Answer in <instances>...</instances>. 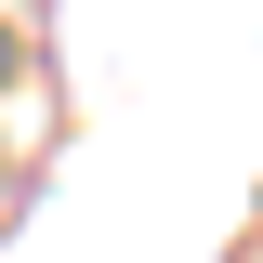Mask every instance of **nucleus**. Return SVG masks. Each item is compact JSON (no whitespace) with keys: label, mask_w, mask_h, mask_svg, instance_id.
I'll return each mask as SVG.
<instances>
[{"label":"nucleus","mask_w":263,"mask_h":263,"mask_svg":"<svg viewBox=\"0 0 263 263\" xmlns=\"http://www.w3.org/2000/svg\"><path fill=\"white\" fill-rule=\"evenodd\" d=\"M13 66H27V40H13V27H0V79H13Z\"/></svg>","instance_id":"1"}]
</instances>
